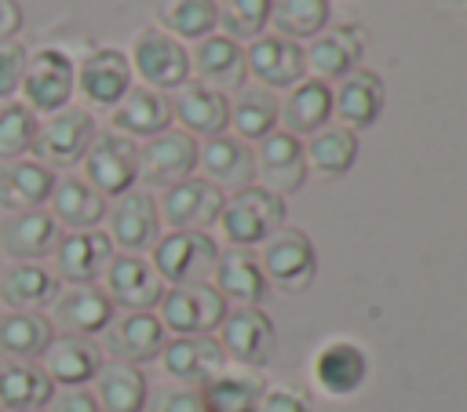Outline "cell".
I'll return each mask as SVG.
<instances>
[{
    "instance_id": "obj_50",
    "label": "cell",
    "mask_w": 467,
    "mask_h": 412,
    "mask_svg": "<svg viewBox=\"0 0 467 412\" xmlns=\"http://www.w3.org/2000/svg\"><path fill=\"white\" fill-rule=\"evenodd\" d=\"M0 412H4V408H0Z\"/></svg>"
},
{
    "instance_id": "obj_31",
    "label": "cell",
    "mask_w": 467,
    "mask_h": 412,
    "mask_svg": "<svg viewBox=\"0 0 467 412\" xmlns=\"http://www.w3.org/2000/svg\"><path fill=\"white\" fill-rule=\"evenodd\" d=\"M212 273H215V292H219L223 299L255 306V303L266 295V273H263L259 259L248 255V252H241V248L219 255Z\"/></svg>"
},
{
    "instance_id": "obj_9",
    "label": "cell",
    "mask_w": 467,
    "mask_h": 412,
    "mask_svg": "<svg viewBox=\"0 0 467 412\" xmlns=\"http://www.w3.org/2000/svg\"><path fill=\"white\" fill-rule=\"evenodd\" d=\"M219 346H223V354H230L234 361H241L248 368H266L277 350L274 321L255 306H241V310L226 314Z\"/></svg>"
},
{
    "instance_id": "obj_49",
    "label": "cell",
    "mask_w": 467,
    "mask_h": 412,
    "mask_svg": "<svg viewBox=\"0 0 467 412\" xmlns=\"http://www.w3.org/2000/svg\"><path fill=\"white\" fill-rule=\"evenodd\" d=\"M22 26V7L18 0H0V40H15Z\"/></svg>"
},
{
    "instance_id": "obj_13",
    "label": "cell",
    "mask_w": 467,
    "mask_h": 412,
    "mask_svg": "<svg viewBox=\"0 0 467 412\" xmlns=\"http://www.w3.org/2000/svg\"><path fill=\"white\" fill-rule=\"evenodd\" d=\"M197 164V142L186 131H161L139 149V175L153 186L182 182Z\"/></svg>"
},
{
    "instance_id": "obj_46",
    "label": "cell",
    "mask_w": 467,
    "mask_h": 412,
    "mask_svg": "<svg viewBox=\"0 0 467 412\" xmlns=\"http://www.w3.org/2000/svg\"><path fill=\"white\" fill-rule=\"evenodd\" d=\"M153 412H208V408H204L201 390H193V386H168V390H161Z\"/></svg>"
},
{
    "instance_id": "obj_6",
    "label": "cell",
    "mask_w": 467,
    "mask_h": 412,
    "mask_svg": "<svg viewBox=\"0 0 467 412\" xmlns=\"http://www.w3.org/2000/svg\"><path fill=\"white\" fill-rule=\"evenodd\" d=\"M226 321V299L212 284H182L161 295V324L179 335H204Z\"/></svg>"
},
{
    "instance_id": "obj_16",
    "label": "cell",
    "mask_w": 467,
    "mask_h": 412,
    "mask_svg": "<svg viewBox=\"0 0 467 412\" xmlns=\"http://www.w3.org/2000/svg\"><path fill=\"white\" fill-rule=\"evenodd\" d=\"M102 277H106L109 303L113 306H128V314L131 310H150L164 295L157 270L146 259H139V255H113Z\"/></svg>"
},
{
    "instance_id": "obj_45",
    "label": "cell",
    "mask_w": 467,
    "mask_h": 412,
    "mask_svg": "<svg viewBox=\"0 0 467 412\" xmlns=\"http://www.w3.org/2000/svg\"><path fill=\"white\" fill-rule=\"evenodd\" d=\"M26 62H29V51L18 40H0V98H11L15 91H22Z\"/></svg>"
},
{
    "instance_id": "obj_24",
    "label": "cell",
    "mask_w": 467,
    "mask_h": 412,
    "mask_svg": "<svg viewBox=\"0 0 467 412\" xmlns=\"http://www.w3.org/2000/svg\"><path fill=\"white\" fill-rule=\"evenodd\" d=\"M197 160H201V168H204L212 186L244 190L255 179V153L241 139H230V135L208 139L204 149H197Z\"/></svg>"
},
{
    "instance_id": "obj_17",
    "label": "cell",
    "mask_w": 467,
    "mask_h": 412,
    "mask_svg": "<svg viewBox=\"0 0 467 412\" xmlns=\"http://www.w3.org/2000/svg\"><path fill=\"white\" fill-rule=\"evenodd\" d=\"M255 171L263 175V190L270 193H296L306 179V157H303V142L288 131H270L259 146L255 157Z\"/></svg>"
},
{
    "instance_id": "obj_27",
    "label": "cell",
    "mask_w": 467,
    "mask_h": 412,
    "mask_svg": "<svg viewBox=\"0 0 467 412\" xmlns=\"http://www.w3.org/2000/svg\"><path fill=\"white\" fill-rule=\"evenodd\" d=\"M168 120H171V102L153 88H128V95L113 109V128L128 139L135 135L153 139L168 128Z\"/></svg>"
},
{
    "instance_id": "obj_25",
    "label": "cell",
    "mask_w": 467,
    "mask_h": 412,
    "mask_svg": "<svg viewBox=\"0 0 467 412\" xmlns=\"http://www.w3.org/2000/svg\"><path fill=\"white\" fill-rule=\"evenodd\" d=\"M368 376V357L358 343H328L317 357H314V379L325 394L332 397H347L354 394Z\"/></svg>"
},
{
    "instance_id": "obj_37",
    "label": "cell",
    "mask_w": 467,
    "mask_h": 412,
    "mask_svg": "<svg viewBox=\"0 0 467 412\" xmlns=\"http://www.w3.org/2000/svg\"><path fill=\"white\" fill-rule=\"evenodd\" d=\"M332 109L347 128H368L383 109V84L372 73H350L332 95Z\"/></svg>"
},
{
    "instance_id": "obj_28",
    "label": "cell",
    "mask_w": 467,
    "mask_h": 412,
    "mask_svg": "<svg viewBox=\"0 0 467 412\" xmlns=\"http://www.w3.org/2000/svg\"><path fill=\"white\" fill-rule=\"evenodd\" d=\"M193 73L212 91H230L244 84V51L230 36H204L193 51Z\"/></svg>"
},
{
    "instance_id": "obj_32",
    "label": "cell",
    "mask_w": 467,
    "mask_h": 412,
    "mask_svg": "<svg viewBox=\"0 0 467 412\" xmlns=\"http://www.w3.org/2000/svg\"><path fill=\"white\" fill-rule=\"evenodd\" d=\"M95 401H99L102 412H142L146 376L135 365L109 361L95 372Z\"/></svg>"
},
{
    "instance_id": "obj_47",
    "label": "cell",
    "mask_w": 467,
    "mask_h": 412,
    "mask_svg": "<svg viewBox=\"0 0 467 412\" xmlns=\"http://www.w3.org/2000/svg\"><path fill=\"white\" fill-rule=\"evenodd\" d=\"M255 412H310V405H306L303 394L285 390V386H274V390H263Z\"/></svg>"
},
{
    "instance_id": "obj_15",
    "label": "cell",
    "mask_w": 467,
    "mask_h": 412,
    "mask_svg": "<svg viewBox=\"0 0 467 412\" xmlns=\"http://www.w3.org/2000/svg\"><path fill=\"white\" fill-rule=\"evenodd\" d=\"M58 244V222L44 208L11 211L0 222V248L11 263H36Z\"/></svg>"
},
{
    "instance_id": "obj_5",
    "label": "cell",
    "mask_w": 467,
    "mask_h": 412,
    "mask_svg": "<svg viewBox=\"0 0 467 412\" xmlns=\"http://www.w3.org/2000/svg\"><path fill=\"white\" fill-rule=\"evenodd\" d=\"M73 84H77V69L66 51L44 47V51L29 55L26 77H22V95L33 113H58L62 106H69Z\"/></svg>"
},
{
    "instance_id": "obj_48",
    "label": "cell",
    "mask_w": 467,
    "mask_h": 412,
    "mask_svg": "<svg viewBox=\"0 0 467 412\" xmlns=\"http://www.w3.org/2000/svg\"><path fill=\"white\" fill-rule=\"evenodd\" d=\"M51 412H102L91 390L66 386L62 394H51Z\"/></svg>"
},
{
    "instance_id": "obj_42",
    "label": "cell",
    "mask_w": 467,
    "mask_h": 412,
    "mask_svg": "<svg viewBox=\"0 0 467 412\" xmlns=\"http://www.w3.org/2000/svg\"><path fill=\"white\" fill-rule=\"evenodd\" d=\"M36 128H40V120L26 102L0 106V164L22 160L36 142Z\"/></svg>"
},
{
    "instance_id": "obj_12",
    "label": "cell",
    "mask_w": 467,
    "mask_h": 412,
    "mask_svg": "<svg viewBox=\"0 0 467 412\" xmlns=\"http://www.w3.org/2000/svg\"><path fill=\"white\" fill-rule=\"evenodd\" d=\"M55 277L69 281V284H91L95 277L106 273L109 259H113V241L99 230H73L55 244Z\"/></svg>"
},
{
    "instance_id": "obj_23",
    "label": "cell",
    "mask_w": 467,
    "mask_h": 412,
    "mask_svg": "<svg viewBox=\"0 0 467 412\" xmlns=\"http://www.w3.org/2000/svg\"><path fill=\"white\" fill-rule=\"evenodd\" d=\"M171 113L175 120L186 128V135H223L226 124H230V106L223 98V91H212L204 84H182L175 91V102H171Z\"/></svg>"
},
{
    "instance_id": "obj_35",
    "label": "cell",
    "mask_w": 467,
    "mask_h": 412,
    "mask_svg": "<svg viewBox=\"0 0 467 412\" xmlns=\"http://www.w3.org/2000/svg\"><path fill=\"white\" fill-rule=\"evenodd\" d=\"M58 292V277L40 263H15L0 277V303L11 310H33L40 303H51Z\"/></svg>"
},
{
    "instance_id": "obj_8",
    "label": "cell",
    "mask_w": 467,
    "mask_h": 412,
    "mask_svg": "<svg viewBox=\"0 0 467 412\" xmlns=\"http://www.w3.org/2000/svg\"><path fill=\"white\" fill-rule=\"evenodd\" d=\"M317 259H314V244L303 230H277L266 237L263 244V273L285 288V292H303L314 281Z\"/></svg>"
},
{
    "instance_id": "obj_22",
    "label": "cell",
    "mask_w": 467,
    "mask_h": 412,
    "mask_svg": "<svg viewBox=\"0 0 467 412\" xmlns=\"http://www.w3.org/2000/svg\"><path fill=\"white\" fill-rule=\"evenodd\" d=\"M55 190V171L40 160H4L0 164V208L29 211L40 208Z\"/></svg>"
},
{
    "instance_id": "obj_30",
    "label": "cell",
    "mask_w": 467,
    "mask_h": 412,
    "mask_svg": "<svg viewBox=\"0 0 467 412\" xmlns=\"http://www.w3.org/2000/svg\"><path fill=\"white\" fill-rule=\"evenodd\" d=\"M47 201H51V219L69 226V230H95L106 215V197L77 175L55 182Z\"/></svg>"
},
{
    "instance_id": "obj_21",
    "label": "cell",
    "mask_w": 467,
    "mask_h": 412,
    "mask_svg": "<svg viewBox=\"0 0 467 412\" xmlns=\"http://www.w3.org/2000/svg\"><path fill=\"white\" fill-rule=\"evenodd\" d=\"M51 383H62V386H84L88 379H95V372L102 368V354L91 339H80V335H55L47 343V350L40 354L36 361Z\"/></svg>"
},
{
    "instance_id": "obj_40",
    "label": "cell",
    "mask_w": 467,
    "mask_h": 412,
    "mask_svg": "<svg viewBox=\"0 0 467 412\" xmlns=\"http://www.w3.org/2000/svg\"><path fill=\"white\" fill-rule=\"evenodd\" d=\"M303 157L321 175H343L358 160V139H354L350 128H321V131H314V139L303 149Z\"/></svg>"
},
{
    "instance_id": "obj_14",
    "label": "cell",
    "mask_w": 467,
    "mask_h": 412,
    "mask_svg": "<svg viewBox=\"0 0 467 412\" xmlns=\"http://www.w3.org/2000/svg\"><path fill=\"white\" fill-rule=\"evenodd\" d=\"M109 215V241H117L128 255L153 248L157 244V230H161V215H157V201L146 190H128L117 197V204L106 211Z\"/></svg>"
},
{
    "instance_id": "obj_10",
    "label": "cell",
    "mask_w": 467,
    "mask_h": 412,
    "mask_svg": "<svg viewBox=\"0 0 467 412\" xmlns=\"http://www.w3.org/2000/svg\"><path fill=\"white\" fill-rule=\"evenodd\" d=\"M226 197L219 186H212L208 179H182L175 186L164 190L157 215L171 226V230H204L219 219Z\"/></svg>"
},
{
    "instance_id": "obj_20",
    "label": "cell",
    "mask_w": 467,
    "mask_h": 412,
    "mask_svg": "<svg viewBox=\"0 0 467 412\" xmlns=\"http://www.w3.org/2000/svg\"><path fill=\"white\" fill-rule=\"evenodd\" d=\"M161 346H164V324L150 310H131L120 321H109L106 328V350L124 365L153 361Z\"/></svg>"
},
{
    "instance_id": "obj_36",
    "label": "cell",
    "mask_w": 467,
    "mask_h": 412,
    "mask_svg": "<svg viewBox=\"0 0 467 412\" xmlns=\"http://www.w3.org/2000/svg\"><path fill=\"white\" fill-rule=\"evenodd\" d=\"M361 55V29H332L321 40L310 44V51L303 55V66L314 73V80H332L343 77Z\"/></svg>"
},
{
    "instance_id": "obj_41",
    "label": "cell",
    "mask_w": 467,
    "mask_h": 412,
    "mask_svg": "<svg viewBox=\"0 0 467 412\" xmlns=\"http://www.w3.org/2000/svg\"><path fill=\"white\" fill-rule=\"evenodd\" d=\"M204 408L208 412H255L263 386L252 376H215L204 383Z\"/></svg>"
},
{
    "instance_id": "obj_2",
    "label": "cell",
    "mask_w": 467,
    "mask_h": 412,
    "mask_svg": "<svg viewBox=\"0 0 467 412\" xmlns=\"http://www.w3.org/2000/svg\"><path fill=\"white\" fill-rule=\"evenodd\" d=\"M219 222H223V233L230 244H259L281 230L285 201L263 186H244L223 204Z\"/></svg>"
},
{
    "instance_id": "obj_26",
    "label": "cell",
    "mask_w": 467,
    "mask_h": 412,
    "mask_svg": "<svg viewBox=\"0 0 467 412\" xmlns=\"http://www.w3.org/2000/svg\"><path fill=\"white\" fill-rule=\"evenodd\" d=\"M55 383L36 361H4L0 365V408L4 412H36L51 401Z\"/></svg>"
},
{
    "instance_id": "obj_39",
    "label": "cell",
    "mask_w": 467,
    "mask_h": 412,
    "mask_svg": "<svg viewBox=\"0 0 467 412\" xmlns=\"http://www.w3.org/2000/svg\"><path fill=\"white\" fill-rule=\"evenodd\" d=\"M230 120H234V131L244 139H266L277 124V98L266 91V88H241L234 109H230Z\"/></svg>"
},
{
    "instance_id": "obj_3",
    "label": "cell",
    "mask_w": 467,
    "mask_h": 412,
    "mask_svg": "<svg viewBox=\"0 0 467 412\" xmlns=\"http://www.w3.org/2000/svg\"><path fill=\"white\" fill-rule=\"evenodd\" d=\"M95 117L80 106H62L58 113H47L36 128V142L33 153L40 157V164L47 168H69L77 160H84L88 146L95 142Z\"/></svg>"
},
{
    "instance_id": "obj_19",
    "label": "cell",
    "mask_w": 467,
    "mask_h": 412,
    "mask_svg": "<svg viewBox=\"0 0 467 412\" xmlns=\"http://www.w3.org/2000/svg\"><path fill=\"white\" fill-rule=\"evenodd\" d=\"M77 88L99 106H117L131 88V62L117 47L91 51L77 69Z\"/></svg>"
},
{
    "instance_id": "obj_43",
    "label": "cell",
    "mask_w": 467,
    "mask_h": 412,
    "mask_svg": "<svg viewBox=\"0 0 467 412\" xmlns=\"http://www.w3.org/2000/svg\"><path fill=\"white\" fill-rule=\"evenodd\" d=\"M270 22L281 36H317L328 22V0H277L270 7Z\"/></svg>"
},
{
    "instance_id": "obj_34",
    "label": "cell",
    "mask_w": 467,
    "mask_h": 412,
    "mask_svg": "<svg viewBox=\"0 0 467 412\" xmlns=\"http://www.w3.org/2000/svg\"><path fill=\"white\" fill-rule=\"evenodd\" d=\"M51 339H55L51 321L33 310H11L0 321V354L7 361H40Z\"/></svg>"
},
{
    "instance_id": "obj_44",
    "label": "cell",
    "mask_w": 467,
    "mask_h": 412,
    "mask_svg": "<svg viewBox=\"0 0 467 412\" xmlns=\"http://www.w3.org/2000/svg\"><path fill=\"white\" fill-rule=\"evenodd\" d=\"M270 0H226L219 7V22L226 26L230 40H248L263 33V26L270 22Z\"/></svg>"
},
{
    "instance_id": "obj_29",
    "label": "cell",
    "mask_w": 467,
    "mask_h": 412,
    "mask_svg": "<svg viewBox=\"0 0 467 412\" xmlns=\"http://www.w3.org/2000/svg\"><path fill=\"white\" fill-rule=\"evenodd\" d=\"M244 66L266 88H296L303 77V51L285 36H263L248 47Z\"/></svg>"
},
{
    "instance_id": "obj_1",
    "label": "cell",
    "mask_w": 467,
    "mask_h": 412,
    "mask_svg": "<svg viewBox=\"0 0 467 412\" xmlns=\"http://www.w3.org/2000/svg\"><path fill=\"white\" fill-rule=\"evenodd\" d=\"M219 248L204 230H171L153 244V270L161 281L182 284H204V277L215 270Z\"/></svg>"
},
{
    "instance_id": "obj_38",
    "label": "cell",
    "mask_w": 467,
    "mask_h": 412,
    "mask_svg": "<svg viewBox=\"0 0 467 412\" xmlns=\"http://www.w3.org/2000/svg\"><path fill=\"white\" fill-rule=\"evenodd\" d=\"M157 22L175 36L204 40L219 22V7L215 0H157Z\"/></svg>"
},
{
    "instance_id": "obj_18",
    "label": "cell",
    "mask_w": 467,
    "mask_h": 412,
    "mask_svg": "<svg viewBox=\"0 0 467 412\" xmlns=\"http://www.w3.org/2000/svg\"><path fill=\"white\" fill-rule=\"evenodd\" d=\"M161 368L179 383H208L223 372V346L208 335H179L161 346Z\"/></svg>"
},
{
    "instance_id": "obj_4",
    "label": "cell",
    "mask_w": 467,
    "mask_h": 412,
    "mask_svg": "<svg viewBox=\"0 0 467 412\" xmlns=\"http://www.w3.org/2000/svg\"><path fill=\"white\" fill-rule=\"evenodd\" d=\"M139 179V146L120 131H102L84 153V182L102 197H120Z\"/></svg>"
},
{
    "instance_id": "obj_7",
    "label": "cell",
    "mask_w": 467,
    "mask_h": 412,
    "mask_svg": "<svg viewBox=\"0 0 467 412\" xmlns=\"http://www.w3.org/2000/svg\"><path fill=\"white\" fill-rule=\"evenodd\" d=\"M131 66L139 69V77L146 80V88L164 91V88H182L190 77V55L186 47L161 33V29H142L135 36V51H131Z\"/></svg>"
},
{
    "instance_id": "obj_11",
    "label": "cell",
    "mask_w": 467,
    "mask_h": 412,
    "mask_svg": "<svg viewBox=\"0 0 467 412\" xmlns=\"http://www.w3.org/2000/svg\"><path fill=\"white\" fill-rule=\"evenodd\" d=\"M109 321H113V303L95 284H69L51 299V324L62 328V335L88 339L95 332H106Z\"/></svg>"
},
{
    "instance_id": "obj_33",
    "label": "cell",
    "mask_w": 467,
    "mask_h": 412,
    "mask_svg": "<svg viewBox=\"0 0 467 412\" xmlns=\"http://www.w3.org/2000/svg\"><path fill=\"white\" fill-rule=\"evenodd\" d=\"M277 113H281L288 135H314L332 117V91L325 80H314V77L299 80Z\"/></svg>"
}]
</instances>
